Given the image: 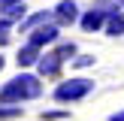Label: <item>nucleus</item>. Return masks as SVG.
I'll list each match as a JSON object with an SVG mask.
<instances>
[{"mask_svg":"<svg viewBox=\"0 0 124 121\" xmlns=\"http://www.w3.org/2000/svg\"><path fill=\"white\" fill-rule=\"evenodd\" d=\"M39 91H42L39 79L21 73V76H15L12 82H6L3 88H0V100H3V103H21V100H33V97H39Z\"/></svg>","mask_w":124,"mask_h":121,"instance_id":"1","label":"nucleus"},{"mask_svg":"<svg viewBox=\"0 0 124 121\" xmlns=\"http://www.w3.org/2000/svg\"><path fill=\"white\" fill-rule=\"evenodd\" d=\"M94 91V82L91 79H70V82H61L54 88V100L61 103H70V100H82Z\"/></svg>","mask_w":124,"mask_h":121,"instance_id":"2","label":"nucleus"},{"mask_svg":"<svg viewBox=\"0 0 124 121\" xmlns=\"http://www.w3.org/2000/svg\"><path fill=\"white\" fill-rule=\"evenodd\" d=\"M54 39H58V27H54V24H46V27H36L27 42L36 45V48H42V45H48V42H54Z\"/></svg>","mask_w":124,"mask_h":121,"instance_id":"3","label":"nucleus"},{"mask_svg":"<svg viewBox=\"0 0 124 121\" xmlns=\"http://www.w3.org/2000/svg\"><path fill=\"white\" fill-rule=\"evenodd\" d=\"M54 18H58V24H73V21H79V6L73 3V0H64V3L54 6Z\"/></svg>","mask_w":124,"mask_h":121,"instance_id":"4","label":"nucleus"},{"mask_svg":"<svg viewBox=\"0 0 124 121\" xmlns=\"http://www.w3.org/2000/svg\"><path fill=\"white\" fill-rule=\"evenodd\" d=\"M79 21H82V27L88 30V33H94V30H100L103 24H106V15H103L100 9H88L82 18H79Z\"/></svg>","mask_w":124,"mask_h":121,"instance_id":"5","label":"nucleus"},{"mask_svg":"<svg viewBox=\"0 0 124 121\" xmlns=\"http://www.w3.org/2000/svg\"><path fill=\"white\" fill-rule=\"evenodd\" d=\"M36 67H39V76H58V73H61V58L54 52L52 54H42Z\"/></svg>","mask_w":124,"mask_h":121,"instance_id":"6","label":"nucleus"},{"mask_svg":"<svg viewBox=\"0 0 124 121\" xmlns=\"http://www.w3.org/2000/svg\"><path fill=\"white\" fill-rule=\"evenodd\" d=\"M0 12H3L9 21L24 15V0H0Z\"/></svg>","mask_w":124,"mask_h":121,"instance_id":"7","label":"nucleus"},{"mask_svg":"<svg viewBox=\"0 0 124 121\" xmlns=\"http://www.w3.org/2000/svg\"><path fill=\"white\" fill-rule=\"evenodd\" d=\"M39 58H42L39 48L27 42L24 48H18V58H15V60H18V67H30V64H39Z\"/></svg>","mask_w":124,"mask_h":121,"instance_id":"8","label":"nucleus"},{"mask_svg":"<svg viewBox=\"0 0 124 121\" xmlns=\"http://www.w3.org/2000/svg\"><path fill=\"white\" fill-rule=\"evenodd\" d=\"M106 33H109V36H121V33H124V15L115 12V15L106 18Z\"/></svg>","mask_w":124,"mask_h":121,"instance_id":"9","label":"nucleus"},{"mask_svg":"<svg viewBox=\"0 0 124 121\" xmlns=\"http://www.w3.org/2000/svg\"><path fill=\"white\" fill-rule=\"evenodd\" d=\"M48 18H52V12H36V15L27 18V21H21V30H33V27H39V24H46Z\"/></svg>","mask_w":124,"mask_h":121,"instance_id":"10","label":"nucleus"},{"mask_svg":"<svg viewBox=\"0 0 124 121\" xmlns=\"http://www.w3.org/2000/svg\"><path fill=\"white\" fill-rule=\"evenodd\" d=\"M24 106H0V118H15V115H21Z\"/></svg>","mask_w":124,"mask_h":121,"instance_id":"11","label":"nucleus"},{"mask_svg":"<svg viewBox=\"0 0 124 121\" xmlns=\"http://www.w3.org/2000/svg\"><path fill=\"white\" fill-rule=\"evenodd\" d=\"M9 27H12V21H9V18H0V42H6V39H9V33H6Z\"/></svg>","mask_w":124,"mask_h":121,"instance_id":"12","label":"nucleus"},{"mask_svg":"<svg viewBox=\"0 0 124 121\" xmlns=\"http://www.w3.org/2000/svg\"><path fill=\"white\" fill-rule=\"evenodd\" d=\"M73 52H76V45H73V42H64V45H61V48H58V52H54V54H58V58L64 60L67 54H73Z\"/></svg>","mask_w":124,"mask_h":121,"instance_id":"13","label":"nucleus"},{"mask_svg":"<svg viewBox=\"0 0 124 121\" xmlns=\"http://www.w3.org/2000/svg\"><path fill=\"white\" fill-rule=\"evenodd\" d=\"M73 64H76V67H91V64H94V58H91V54H79Z\"/></svg>","mask_w":124,"mask_h":121,"instance_id":"14","label":"nucleus"},{"mask_svg":"<svg viewBox=\"0 0 124 121\" xmlns=\"http://www.w3.org/2000/svg\"><path fill=\"white\" fill-rule=\"evenodd\" d=\"M112 121H124V109H121V112H115V115H112Z\"/></svg>","mask_w":124,"mask_h":121,"instance_id":"15","label":"nucleus"},{"mask_svg":"<svg viewBox=\"0 0 124 121\" xmlns=\"http://www.w3.org/2000/svg\"><path fill=\"white\" fill-rule=\"evenodd\" d=\"M0 70H3V54H0Z\"/></svg>","mask_w":124,"mask_h":121,"instance_id":"16","label":"nucleus"}]
</instances>
